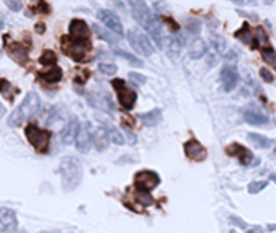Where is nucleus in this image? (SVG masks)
I'll list each match as a JSON object with an SVG mask.
<instances>
[{"label": "nucleus", "instance_id": "79ce46f5", "mask_svg": "<svg viewBox=\"0 0 276 233\" xmlns=\"http://www.w3.org/2000/svg\"><path fill=\"white\" fill-rule=\"evenodd\" d=\"M2 26H3V25H2V21H0V29H2Z\"/></svg>", "mask_w": 276, "mask_h": 233}, {"label": "nucleus", "instance_id": "c9c22d12", "mask_svg": "<svg viewBox=\"0 0 276 233\" xmlns=\"http://www.w3.org/2000/svg\"><path fill=\"white\" fill-rule=\"evenodd\" d=\"M258 73H260V78H262L265 83H273L275 78H273V75L270 73L267 68H260V71H258Z\"/></svg>", "mask_w": 276, "mask_h": 233}, {"label": "nucleus", "instance_id": "a19ab883", "mask_svg": "<svg viewBox=\"0 0 276 233\" xmlns=\"http://www.w3.org/2000/svg\"><path fill=\"white\" fill-rule=\"evenodd\" d=\"M270 180H272V181H275V183H276V175H270Z\"/></svg>", "mask_w": 276, "mask_h": 233}, {"label": "nucleus", "instance_id": "0eeeda50", "mask_svg": "<svg viewBox=\"0 0 276 233\" xmlns=\"http://www.w3.org/2000/svg\"><path fill=\"white\" fill-rule=\"evenodd\" d=\"M160 185V176L152 170H141L134 175V186L137 191L149 193Z\"/></svg>", "mask_w": 276, "mask_h": 233}, {"label": "nucleus", "instance_id": "412c9836", "mask_svg": "<svg viewBox=\"0 0 276 233\" xmlns=\"http://www.w3.org/2000/svg\"><path fill=\"white\" fill-rule=\"evenodd\" d=\"M187 51H189V55L192 58H201V57H203V55H207L208 49H207V44L203 42L201 37H196L189 42Z\"/></svg>", "mask_w": 276, "mask_h": 233}, {"label": "nucleus", "instance_id": "dca6fc26", "mask_svg": "<svg viewBox=\"0 0 276 233\" xmlns=\"http://www.w3.org/2000/svg\"><path fill=\"white\" fill-rule=\"evenodd\" d=\"M184 152L187 157L191 160H196V162H202V160L207 159V149L196 140H189L184 143Z\"/></svg>", "mask_w": 276, "mask_h": 233}, {"label": "nucleus", "instance_id": "423d86ee", "mask_svg": "<svg viewBox=\"0 0 276 233\" xmlns=\"http://www.w3.org/2000/svg\"><path fill=\"white\" fill-rule=\"evenodd\" d=\"M126 37H128L129 46L134 49V52L142 55V57H151V55L155 52V47H153V44L151 39H149V36H146L142 31L136 29V28L129 29Z\"/></svg>", "mask_w": 276, "mask_h": 233}, {"label": "nucleus", "instance_id": "ddd939ff", "mask_svg": "<svg viewBox=\"0 0 276 233\" xmlns=\"http://www.w3.org/2000/svg\"><path fill=\"white\" fill-rule=\"evenodd\" d=\"M18 229V219L13 209L2 207L0 209V232L2 233H15Z\"/></svg>", "mask_w": 276, "mask_h": 233}, {"label": "nucleus", "instance_id": "7ed1b4c3", "mask_svg": "<svg viewBox=\"0 0 276 233\" xmlns=\"http://www.w3.org/2000/svg\"><path fill=\"white\" fill-rule=\"evenodd\" d=\"M41 109V97L39 94L31 91L26 94V97L23 99L18 107H16L12 115L8 116V126H13V128H18L25 123L26 120H29L31 116H34L37 114V110Z\"/></svg>", "mask_w": 276, "mask_h": 233}, {"label": "nucleus", "instance_id": "bb28decb", "mask_svg": "<svg viewBox=\"0 0 276 233\" xmlns=\"http://www.w3.org/2000/svg\"><path fill=\"white\" fill-rule=\"evenodd\" d=\"M262 57L265 62H267V65H270L273 70H276V51L272 46L262 47Z\"/></svg>", "mask_w": 276, "mask_h": 233}, {"label": "nucleus", "instance_id": "6e6552de", "mask_svg": "<svg viewBox=\"0 0 276 233\" xmlns=\"http://www.w3.org/2000/svg\"><path fill=\"white\" fill-rule=\"evenodd\" d=\"M113 87L117 89V94H118V102L123 105L125 109L131 110L134 107V104L137 101V94L136 91L129 89V87H126L125 81L123 80H113L112 81Z\"/></svg>", "mask_w": 276, "mask_h": 233}, {"label": "nucleus", "instance_id": "f03ea898", "mask_svg": "<svg viewBox=\"0 0 276 233\" xmlns=\"http://www.w3.org/2000/svg\"><path fill=\"white\" fill-rule=\"evenodd\" d=\"M60 178H62V190L70 193L76 190L82 181V164L78 157H65L58 167Z\"/></svg>", "mask_w": 276, "mask_h": 233}, {"label": "nucleus", "instance_id": "7c9ffc66", "mask_svg": "<svg viewBox=\"0 0 276 233\" xmlns=\"http://www.w3.org/2000/svg\"><path fill=\"white\" fill-rule=\"evenodd\" d=\"M136 199H137V203L142 204V207L152 206V204H153V198H152L149 193H141V191H137V193H136Z\"/></svg>", "mask_w": 276, "mask_h": 233}, {"label": "nucleus", "instance_id": "9b49d317", "mask_svg": "<svg viewBox=\"0 0 276 233\" xmlns=\"http://www.w3.org/2000/svg\"><path fill=\"white\" fill-rule=\"evenodd\" d=\"M242 116H244V120L247 123L253 125V126H263L268 123V116L265 115L255 104H249L247 107H244V110H242Z\"/></svg>", "mask_w": 276, "mask_h": 233}, {"label": "nucleus", "instance_id": "6ab92c4d", "mask_svg": "<svg viewBox=\"0 0 276 233\" xmlns=\"http://www.w3.org/2000/svg\"><path fill=\"white\" fill-rule=\"evenodd\" d=\"M108 143H110L108 131L103 128V126H99L96 131H92V144L96 146V149L99 152L105 151V149L108 147Z\"/></svg>", "mask_w": 276, "mask_h": 233}, {"label": "nucleus", "instance_id": "20e7f679", "mask_svg": "<svg viewBox=\"0 0 276 233\" xmlns=\"http://www.w3.org/2000/svg\"><path fill=\"white\" fill-rule=\"evenodd\" d=\"M62 47L65 54L68 55L70 58H73L75 62H86L89 60V54H91V41L84 42V41H75L70 36H63L62 37Z\"/></svg>", "mask_w": 276, "mask_h": 233}, {"label": "nucleus", "instance_id": "c85d7f7f", "mask_svg": "<svg viewBox=\"0 0 276 233\" xmlns=\"http://www.w3.org/2000/svg\"><path fill=\"white\" fill-rule=\"evenodd\" d=\"M115 55H120L121 58L128 60V62H129L131 65H134V66H142V60H141V58H137V57H134V55H131V54H128V52L121 51V49H117V51H115Z\"/></svg>", "mask_w": 276, "mask_h": 233}, {"label": "nucleus", "instance_id": "ea45409f", "mask_svg": "<svg viewBox=\"0 0 276 233\" xmlns=\"http://www.w3.org/2000/svg\"><path fill=\"white\" fill-rule=\"evenodd\" d=\"M36 31L37 32H44V25H37L36 26Z\"/></svg>", "mask_w": 276, "mask_h": 233}, {"label": "nucleus", "instance_id": "5701e85b", "mask_svg": "<svg viewBox=\"0 0 276 233\" xmlns=\"http://www.w3.org/2000/svg\"><path fill=\"white\" fill-rule=\"evenodd\" d=\"M139 120L142 121V125H146V126H155L158 121L162 120V110L153 109V110H151V112L141 114Z\"/></svg>", "mask_w": 276, "mask_h": 233}, {"label": "nucleus", "instance_id": "f704fd0d", "mask_svg": "<svg viewBox=\"0 0 276 233\" xmlns=\"http://www.w3.org/2000/svg\"><path fill=\"white\" fill-rule=\"evenodd\" d=\"M129 81L132 83V85H136V86H142V85H146V76L144 75H139V73H134V71H131L129 73Z\"/></svg>", "mask_w": 276, "mask_h": 233}, {"label": "nucleus", "instance_id": "39448f33", "mask_svg": "<svg viewBox=\"0 0 276 233\" xmlns=\"http://www.w3.org/2000/svg\"><path fill=\"white\" fill-rule=\"evenodd\" d=\"M25 133H26L27 141L31 143V146L34 147L37 152L46 154L49 151V144H50V138H52L50 130H42V128H37L36 125H27Z\"/></svg>", "mask_w": 276, "mask_h": 233}, {"label": "nucleus", "instance_id": "72a5a7b5", "mask_svg": "<svg viewBox=\"0 0 276 233\" xmlns=\"http://www.w3.org/2000/svg\"><path fill=\"white\" fill-rule=\"evenodd\" d=\"M99 70H100L103 75L113 76V75H117L118 66H117V65H113V63H100V65H99Z\"/></svg>", "mask_w": 276, "mask_h": 233}, {"label": "nucleus", "instance_id": "a211bd4d", "mask_svg": "<svg viewBox=\"0 0 276 233\" xmlns=\"http://www.w3.org/2000/svg\"><path fill=\"white\" fill-rule=\"evenodd\" d=\"M78 130H79V121L76 116H70L68 123L63 126V131H62V141L63 144H71L75 141L76 135H78Z\"/></svg>", "mask_w": 276, "mask_h": 233}, {"label": "nucleus", "instance_id": "f8f14e48", "mask_svg": "<svg viewBox=\"0 0 276 233\" xmlns=\"http://www.w3.org/2000/svg\"><path fill=\"white\" fill-rule=\"evenodd\" d=\"M220 78H222V85L226 92H231L239 83V73H237V68L233 63H226L223 66Z\"/></svg>", "mask_w": 276, "mask_h": 233}, {"label": "nucleus", "instance_id": "c03bdc74", "mask_svg": "<svg viewBox=\"0 0 276 233\" xmlns=\"http://www.w3.org/2000/svg\"><path fill=\"white\" fill-rule=\"evenodd\" d=\"M229 233H237V232H234V230H233V232H229Z\"/></svg>", "mask_w": 276, "mask_h": 233}, {"label": "nucleus", "instance_id": "f3484780", "mask_svg": "<svg viewBox=\"0 0 276 233\" xmlns=\"http://www.w3.org/2000/svg\"><path fill=\"white\" fill-rule=\"evenodd\" d=\"M7 42V52L10 55V58L13 60V62L20 63V65H26L27 62V49L23 46V44L20 42Z\"/></svg>", "mask_w": 276, "mask_h": 233}, {"label": "nucleus", "instance_id": "2f4dec72", "mask_svg": "<svg viewBox=\"0 0 276 233\" xmlns=\"http://www.w3.org/2000/svg\"><path fill=\"white\" fill-rule=\"evenodd\" d=\"M268 186V181H252L249 186H247V191L251 194H258L262 190Z\"/></svg>", "mask_w": 276, "mask_h": 233}, {"label": "nucleus", "instance_id": "4c0bfd02", "mask_svg": "<svg viewBox=\"0 0 276 233\" xmlns=\"http://www.w3.org/2000/svg\"><path fill=\"white\" fill-rule=\"evenodd\" d=\"M231 224H234V225H237L239 227V229H247V225H246V222H242L241 219H237V217H234V215H231Z\"/></svg>", "mask_w": 276, "mask_h": 233}, {"label": "nucleus", "instance_id": "393cba45", "mask_svg": "<svg viewBox=\"0 0 276 233\" xmlns=\"http://www.w3.org/2000/svg\"><path fill=\"white\" fill-rule=\"evenodd\" d=\"M91 28H92V31L96 32V34H97L99 37L102 39V41H105V42H108V44H112V46H113V44H117V42H118V39L115 37V36L112 34V32H108L107 29H103L102 26H99V25H91Z\"/></svg>", "mask_w": 276, "mask_h": 233}, {"label": "nucleus", "instance_id": "a18cd8bd", "mask_svg": "<svg viewBox=\"0 0 276 233\" xmlns=\"http://www.w3.org/2000/svg\"><path fill=\"white\" fill-rule=\"evenodd\" d=\"M275 155H276V149H275Z\"/></svg>", "mask_w": 276, "mask_h": 233}, {"label": "nucleus", "instance_id": "c756f323", "mask_svg": "<svg viewBox=\"0 0 276 233\" xmlns=\"http://www.w3.org/2000/svg\"><path fill=\"white\" fill-rule=\"evenodd\" d=\"M41 65H47V66H53L57 63V55H55L52 51H44L42 57L39 58Z\"/></svg>", "mask_w": 276, "mask_h": 233}, {"label": "nucleus", "instance_id": "1a4fd4ad", "mask_svg": "<svg viewBox=\"0 0 276 233\" xmlns=\"http://www.w3.org/2000/svg\"><path fill=\"white\" fill-rule=\"evenodd\" d=\"M75 146L82 154L89 152V149L92 146V126L89 121H84V123L79 125L78 135L75 138Z\"/></svg>", "mask_w": 276, "mask_h": 233}, {"label": "nucleus", "instance_id": "a878e982", "mask_svg": "<svg viewBox=\"0 0 276 233\" xmlns=\"http://www.w3.org/2000/svg\"><path fill=\"white\" fill-rule=\"evenodd\" d=\"M13 85L10 81H7L5 78H0V94L7 99L8 102H13L15 99V92H13Z\"/></svg>", "mask_w": 276, "mask_h": 233}, {"label": "nucleus", "instance_id": "473e14b6", "mask_svg": "<svg viewBox=\"0 0 276 233\" xmlns=\"http://www.w3.org/2000/svg\"><path fill=\"white\" fill-rule=\"evenodd\" d=\"M186 31L189 32V34L197 36L199 32H201V23H199L197 20H187L186 21Z\"/></svg>", "mask_w": 276, "mask_h": 233}, {"label": "nucleus", "instance_id": "f257e3e1", "mask_svg": "<svg viewBox=\"0 0 276 233\" xmlns=\"http://www.w3.org/2000/svg\"><path fill=\"white\" fill-rule=\"evenodd\" d=\"M131 12H132V18H134L137 23H139L144 29L151 34V37L157 42L158 47H162L163 44V31H162V23L157 20V16L151 12V8L147 7L146 2H129Z\"/></svg>", "mask_w": 276, "mask_h": 233}, {"label": "nucleus", "instance_id": "4be33fe9", "mask_svg": "<svg viewBox=\"0 0 276 233\" xmlns=\"http://www.w3.org/2000/svg\"><path fill=\"white\" fill-rule=\"evenodd\" d=\"M234 37H236V39H239L241 42L249 44L251 47L255 49V41H253V32H252L251 26L247 25V23H244V25L241 26V29H237V31L234 32Z\"/></svg>", "mask_w": 276, "mask_h": 233}, {"label": "nucleus", "instance_id": "2eb2a0df", "mask_svg": "<svg viewBox=\"0 0 276 233\" xmlns=\"http://www.w3.org/2000/svg\"><path fill=\"white\" fill-rule=\"evenodd\" d=\"M226 154L237 159L242 165H251L252 159H253V154L246 146H242V144H239V143H231L229 146L226 147Z\"/></svg>", "mask_w": 276, "mask_h": 233}, {"label": "nucleus", "instance_id": "4468645a", "mask_svg": "<svg viewBox=\"0 0 276 233\" xmlns=\"http://www.w3.org/2000/svg\"><path fill=\"white\" fill-rule=\"evenodd\" d=\"M71 39L75 41H84L89 42L91 41V28L86 21L82 20H73L70 23V34Z\"/></svg>", "mask_w": 276, "mask_h": 233}, {"label": "nucleus", "instance_id": "e433bc0d", "mask_svg": "<svg viewBox=\"0 0 276 233\" xmlns=\"http://www.w3.org/2000/svg\"><path fill=\"white\" fill-rule=\"evenodd\" d=\"M5 5H7V7L10 8V10H13V12H20L21 8H23V3L21 2H16V0H7V2H5Z\"/></svg>", "mask_w": 276, "mask_h": 233}, {"label": "nucleus", "instance_id": "cd10ccee", "mask_svg": "<svg viewBox=\"0 0 276 233\" xmlns=\"http://www.w3.org/2000/svg\"><path fill=\"white\" fill-rule=\"evenodd\" d=\"M108 136H110V141L115 143V144H118V146H123L125 144V138L123 135H121V131L117 130V126H113V125H108Z\"/></svg>", "mask_w": 276, "mask_h": 233}, {"label": "nucleus", "instance_id": "9d476101", "mask_svg": "<svg viewBox=\"0 0 276 233\" xmlns=\"http://www.w3.org/2000/svg\"><path fill=\"white\" fill-rule=\"evenodd\" d=\"M97 18H99V21H102L107 29L115 32L118 37L123 36V25H121V20L118 18L117 13L110 12V10H99Z\"/></svg>", "mask_w": 276, "mask_h": 233}, {"label": "nucleus", "instance_id": "aec40b11", "mask_svg": "<svg viewBox=\"0 0 276 233\" xmlns=\"http://www.w3.org/2000/svg\"><path fill=\"white\" fill-rule=\"evenodd\" d=\"M37 76H39L41 80L47 81V83H58L63 78V70L60 68L58 65L47 66L46 70L39 71V75H37Z\"/></svg>", "mask_w": 276, "mask_h": 233}, {"label": "nucleus", "instance_id": "37998d69", "mask_svg": "<svg viewBox=\"0 0 276 233\" xmlns=\"http://www.w3.org/2000/svg\"><path fill=\"white\" fill-rule=\"evenodd\" d=\"M41 233H52V232H41Z\"/></svg>", "mask_w": 276, "mask_h": 233}, {"label": "nucleus", "instance_id": "58836bf2", "mask_svg": "<svg viewBox=\"0 0 276 233\" xmlns=\"http://www.w3.org/2000/svg\"><path fill=\"white\" fill-rule=\"evenodd\" d=\"M5 112H7V110H5V107L2 104H0V118H2V116L5 115Z\"/></svg>", "mask_w": 276, "mask_h": 233}, {"label": "nucleus", "instance_id": "b1692460", "mask_svg": "<svg viewBox=\"0 0 276 233\" xmlns=\"http://www.w3.org/2000/svg\"><path fill=\"white\" fill-rule=\"evenodd\" d=\"M247 140L258 149H268V147H272V144H273V141L270 140V138L258 135V133H249V135H247Z\"/></svg>", "mask_w": 276, "mask_h": 233}]
</instances>
